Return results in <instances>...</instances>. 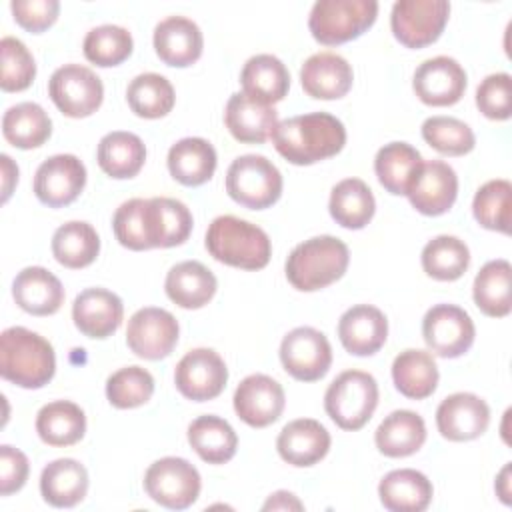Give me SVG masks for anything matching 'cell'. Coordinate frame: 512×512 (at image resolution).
Masks as SVG:
<instances>
[{
    "mask_svg": "<svg viewBox=\"0 0 512 512\" xmlns=\"http://www.w3.org/2000/svg\"><path fill=\"white\" fill-rule=\"evenodd\" d=\"M270 138L284 160L310 166L336 156L344 148L346 128L328 112H310L278 122Z\"/></svg>",
    "mask_w": 512,
    "mask_h": 512,
    "instance_id": "cell-1",
    "label": "cell"
},
{
    "mask_svg": "<svg viewBox=\"0 0 512 512\" xmlns=\"http://www.w3.org/2000/svg\"><path fill=\"white\" fill-rule=\"evenodd\" d=\"M54 372L56 356L46 338L24 326H10L0 334V374L4 380L36 390L48 384Z\"/></svg>",
    "mask_w": 512,
    "mask_h": 512,
    "instance_id": "cell-2",
    "label": "cell"
},
{
    "mask_svg": "<svg viewBox=\"0 0 512 512\" xmlns=\"http://www.w3.org/2000/svg\"><path fill=\"white\" fill-rule=\"evenodd\" d=\"M204 244L214 260L242 270H262L272 256L268 234L260 226L232 214L210 222Z\"/></svg>",
    "mask_w": 512,
    "mask_h": 512,
    "instance_id": "cell-3",
    "label": "cell"
},
{
    "mask_svg": "<svg viewBox=\"0 0 512 512\" xmlns=\"http://www.w3.org/2000/svg\"><path fill=\"white\" fill-rule=\"evenodd\" d=\"M348 246L336 236H314L290 252L286 258V278L300 292L322 290L340 280L348 268Z\"/></svg>",
    "mask_w": 512,
    "mask_h": 512,
    "instance_id": "cell-4",
    "label": "cell"
},
{
    "mask_svg": "<svg viewBox=\"0 0 512 512\" xmlns=\"http://www.w3.org/2000/svg\"><path fill=\"white\" fill-rule=\"evenodd\" d=\"M376 16V0H318L310 10L308 28L316 42L338 46L364 34Z\"/></svg>",
    "mask_w": 512,
    "mask_h": 512,
    "instance_id": "cell-5",
    "label": "cell"
},
{
    "mask_svg": "<svg viewBox=\"0 0 512 512\" xmlns=\"http://www.w3.org/2000/svg\"><path fill=\"white\" fill-rule=\"evenodd\" d=\"M378 406V382L362 370L338 374L324 394V410L342 430H360Z\"/></svg>",
    "mask_w": 512,
    "mask_h": 512,
    "instance_id": "cell-6",
    "label": "cell"
},
{
    "mask_svg": "<svg viewBox=\"0 0 512 512\" xmlns=\"http://www.w3.org/2000/svg\"><path fill=\"white\" fill-rule=\"evenodd\" d=\"M226 192L244 208L264 210L282 196V174L266 156L244 154L228 166Z\"/></svg>",
    "mask_w": 512,
    "mask_h": 512,
    "instance_id": "cell-7",
    "label": "cell"
},
{
    "mask_svg": "<svg viewBox=\"0 0 512 512\" xmlns=\"http://www.w3.org/2000/svg\"><path fill=\"white\" fill-rule=\"evenodd\" d=\"M200 472L186 458L166 456L152 462L144 474L146 494L168 510H184L200 496Z\"/></svg>",
    "mask_w": 512,
    "mask_h": 512,
    "instance_id": "cell-8",
    "label": "cell"
},
{
    "mask_svg": "<svg viewBox=\"0 0 512 512\" xmlns=\"http://www.w3.org/2000/svg\"><path fill=\"white\" fill-rule=\"evenodd\" d=\"M448 16L446 0H398L390 12V28L402 46L424 48L440 38Z\"/></svg>",
    "mask_w": 512,
    "mask_h": 512,
    "instance_id": "cell-9",
    "label": "cell"
},
{
    "mask_svg": "<svg viewBox=\"0 0 512 512\" xmlns=\"http://www.w3.org/2000/svg\"><path fill=\"white\" fill-rule=\"evenodd\" d=\"M48 96L64 116L86 118L100 108L104 86L94 70L80 64H64L52 72Z\"/></svg>",
    "mask_w": 512,
    "mask_h": 512,
    "instance_id": "cell-10",
    "label": "cell"
},
{
    "mask_svg": "<svg viewBox=\"0 0 512 512\" xmlns=\"http://www.w3.org/2000/svg\"><path fill=\"white\" fill-rule=\"evenodd\" d=\"M280 362L292 378L300 382H316L330 370L332 346L320 330L298 326L282 338Z\"/></svg>",
    "mask_w": 512,
    "mask_h": 512,
    "instance_id": "cell-11",
    "label": "cell"
},
{
    "mask_svg": "<svg viewBox=\"0 0 512 512\" xmlns=\"http://www.w3.org/2000/svg\"><path fill=\"white\" fill-rule=\"evenodd\" d=\"M476 328L470 314L456 304H436L422 320V338L440 358H458L474 344Z\"/></svg>",
    "mask_w": 512,
    "mask_h": 512,
    "instance_id": "cell-12",
    "label": "cell"
},
{
    "mask_svg": "<svg viewBox=\"0 0 512 512\" xmlns=\"http://www.w3.org/2000/svg\"><path fill=\"white\" fill-rule=\"evenodd\" d=\"M228 382V368L212 348H194L186 352L174 370L178 392L192 402H206L222 394Z\"/></svg>",
    "mask_w": 512,
    "mask_h": 512,
    "instance_id": "cell-13",
    "label": "cell"
},
{
    "mask_svg": "<svg viewBox=\"0 0 512 512\" xmlns=\"http://www.w3.org/2000/svg\"><path fill=\"white\" fill-rule=\"evenodd\" d=\"M178 334V320L168 310L146 306L130 316L126 344L138 358L162 360L174 350Z\"/></svg>",
    "mask_w": 512,
    "mask_h": 512,
    "instance_id": "cell-14",
    "label": "cell"
},
{
    "mask_svg": "<svg viewBox=\"0 0 512 512\" xmlns=\"http://www.w3.org/2000/svg\"><path fill=\"white\" fill-rule=\"evenodd\" d=\"M84 186L86 166L74 154H54L46 158L34 174V194L50 208L72 204L82 194Z\"/></svg>",
    "mask_w": 512,
    "mask_h": 512,
    "instance_id": "cell-15",
    "label": "cell"
},
{
    "mask_svg": "<svg viewBox=\"0 0 512 512\" xmlns=\"http://www.w3.org/2000/svg\"><path fill=\"white\" fill-rule=\"evenodd\" d=\"M234 412L252 428L274 424L286 406L284 388L278 380L266 374L246 376L234 390Z\"/></svg>",
    "mask_w": 512,
    "mask_h": 512,
    "instance_id": "cell-16",
    "label": "cell"
},
{
    "mask_svg": "<svg viewBox=\"0 0 512 512\" xmlns=\"http://www.w3.org/2000/svg\"><path fill=\"white\" fill-rule=\"evenodd\" d=\"M406 196L420 214L440 216L456 202L458 176L448 162L426 160L412 178Z\"/></svg>",
    "mask_w": 512,
    "mask_h": 512,
    "instance_id": "cell-17",
    "label": "cell"
},
{
    "mask_svg": "<svg viewBox=\"0 0 512 512\" xmlns=\"http://www.w3.org/2000/svg\"><path fill=\"white\" fill-rule=\"evenodd\" d=\"M468 76L462 64L450 56L424 60L412 78V88L420 102L428 106H452L466 92Z\"/></svg>",
    "mask_w": 512,
    "mask_h": 512,
    "instance_id": "cell-18",
    "label": "cell"
},
{
    "mask_svg": "<svg viewBox=\"0 0 512 512\" xmlns=\"http://www.w3.org/2000/svg\"><path fill=\"white\" fill-rule=\"evenodd\" d=\"M490 424L488 404L472 392L446 396L436 408L438 432L450 442H468L486 432Z\"/></svg>",
    "mask_w": 512,
    "mask_h": 512,
    "instance_id": "cell-19",
    "label": "cell"
},
{
    "mask_svg": "<svg viewBox=\"0 0 512 512\" xmlns=\"http://www.w3.org/2000/svg\"><path fill=\"white\" fill-rule=\"evenodd\" d=\"M124 318V304L118 294L106 288H86L72 304L74 326L88 338L104 340L112 336Z\"/></svg>",
    "mask_w": 512,
    "mask_h": 512,
    "instance_id": "cell-20",
    "label": "cell"
},
{
    "mask_svg": "<svg viewBox=\"0 0 512 512\" xmlns=\"http://www.w3.org/2000/svg\"><path fill=\"white\" fill-rule=\"evenodd\" d=\"M338 338L352 356H372L388 338V320L380 308L356 304L340 316Z\"/></svg>",
    "mask_w": 512,
    "mask_h": 512,
    "instance_id": "cell-21",
    "label": "cell"
},
{
    "mask_svg": "<svg viewBox=\"0 0 512 512\" xmlns=\"http://www.w3.org/2000/svg\"><path fill=\"white\" fill-rule=\"evenodd\" d=\"M154 50L158 58L176 68L192 66L204 48L200 26L186 16H168L154 28Z\"/></svg>",
    "mask_w": 512,
    "mask_h": 512,
    "instance_id": "cell-22",
    "label": "cell"
},
{
    "mask_svg": "<svg viewBox=\"0 0 512 512\" xmlns=\"http://www.w3.org/2000/svg\"><path fill=\"white\" fill-rule=\"evenodd\" d=\"M352 82V66L334 52L312 54L300 68V84L316 100H338L350 92Z\"/></svg>",
    "mask_w": 512,
    "mask_h": 512,
    "instance_id": "cell-23",
    "label": "cell"
},
{
    "mask_svg": "<svg viewBox=\"0 0 512 512\" xmlns=\"http://www.w3.org/2000/svg\"><path fill=\"white\" fill-rule=\"evenodd\" d=\"M330 442V432L318 420L298 418L280 430L276 438V450L284 462L306 468L314 466L328 454Z\"/></svg>",
    "mask_w": 512,
    "mask_h": 512,
    "instance_id": "cell-24",
    "label": "cell"
},
{
    "mask_svg": "<svg viewBox=\"0 0 512 512\" xmlns=\"http://www.w3.org/2000/svg\"><path fill=\"white\" fill-rule=\"evenodd\" d=\"M224 122L238 142L262 144L272 136L278 124V112L274 106L262 104L244 92H236L226 102Z\"/></svg>",
    "mask_w": 512,
    "mask_h": 512,
    "instance_id": "cell-25",
    "label": "cell"
},
{
    "mask_svg": "<svg viewBox=\"0 0 512 512\" xmlns=\"http://www.w3.org/2000/svg\"><path fill=\"white\" fill-rule=\"evenodd\" d=\"M14 302L32 316L56 314L64 302L62 282L42 266H28L12 280Z\"/></svg>",
    "mask_w": 512,
    "mask_h": 512,
    "instance_id": "cell-26",
    "label": "cell"
},
{
    "mask_svg": "<svg viewBox=\"0 0 512 512\" xmlns=\"http://www.w3.org/2000/svg\"><path fill=\"white\" fill-rule=\"evenodd\" d=\"M192 224V214L184 202L166 196L146 200L150 248H172L184 244L192 232Z\"/></svg>",
    "mask_w": 512,
    "mask_h": 512,
    "instance_id": "cell-27",
    "label": "cell"
},
{
    "mask_svg": "<svg viewBox=\"0 0 512 512\" xmlns=\"http://www.w3.org/2000/svg\"><path fill=\"white\" fill-rule=\"evenodd\" d=\"M218 288L216 276L198 260L174 264L164 280L166 296L180 308L198 310L206 306Z\"/></svg>",
    "mask_w": 512,
    "mask_h": 512,
    "instance_id": "cell-28",
    "label": "cell"
},
{
    "mask_svg": "<svg viewBox=\"0 0 512 512\" xmlns=\"http://www.w3.org/2000/svg\"><path fill=\"white\" fill-rule=\"evenodd\" d=\"M378 496L390 512H422L430 506L434 488L426 474L414 468H400L380 480Z\"/></svg>",
    "mask_w": 512,
    "mask_h": 512,
    "instance_id": "cell-29",
    "label": "cell"
},
{
    "mask_svg": "<svg viewBox=\"0 0 512 512\" xmlns=\"http://www.w3.org/2000/svg\"><path fill=\"white\" fill-rule=\"evenodd\" d=\"M168 172L184 186H202L214 176L218 158L214 146L198 136L178 140L168 150Z\"/></svg>",
    "mask_w": 512,
    "mask_h": 512,
    "instance_id": "cell-30",
    "label": "cell"
},
{
    "mask_svg": "<svg viewBox=\"0 0 512 512\" xmlns=\"http://www.w3.org/2000/svg\"><path fill=\"white\" fill-rule=\"evenodd\" d=\"M242 92L262 104L284 100L290 90V72L278 56L256 54L246 60L240 72Z\"/></svg>",
    "mask_w": 512,
    "mask_h": 512,
    "instance_id": "cell-31",
    "label": "cell"
},
{
    "mask_svg": "<svg viewBox=\"0 0 512 512\" xmlns=\"http://www.w3.org/2000/svg\"><path fill=\"white\" fill-rule=\"evenodd\" d=\"M88 492V472L74 458H58L40 474V494L54 508H72Z\"/></svg>",
    "mask_w": 512,
    "mask_h": 512,
    "instance_id": "cell-32",
    "label": "cell"
},
{
    "mask_svg": "<svg viewBox=\"0 0 512 512\" xmlns=\"http://www.w3.org/2000/svg\"><path fill=\"white\" fill-rule=\"evenodd\" d=\"M376 448L388 458H404L418 452L426 442V424L412 410L390 412L374 432Z\"/></svg>",
    "mask_w": 512,
    "mask_h": 512,
    "instance_id": "cell-33",
    "label": "cell"
},
{
    "mask_svg": "<svg viewBox=\"0 0 512 512\" xmlns=\"http://www.w3.org/2000/svg\"><path fill=\"white\" fill-rule=\"evenodd\" d=\"M96 160L102 172L110 178H134L146 162V146L140 136L124 130H114L100 138Z\"/></svg>",
    "mask_w": 512,
    "mask_h": 512,
    "instance_id": "cell-34",
    "label": "cell"
},
{
    "mask_svg": "<svg viewBox=\"0 0 512 512\" xmlns=\"http://www.w3.org/2000/svg\"><path fill=\"white\" fill-rule=\"evenodd\" d=\"M438 366L430 352L408 348L392 362V380L396 390L410 400H424L432 396L438 386Z\"/></svg>",
    "mask_w": 512,
    "mask_h": 512,
    "instance_id": "cell-35",
    "label": "cell"
},
{
    "mask_svg": "<svg viewBox=\"0 0 512 512\" xmlns=\"http://www.w3.org/2000/svg\"><path fill=\"white\" fill-rule=\"evenodd\" d=\"M36 432L48 446H72L84 438V410L70 400L48 402L36 414Z\"/></svg>",
    "mask_w": 512,
    "mask_h": 512,
    "instance_id": "cell-36",
    "label": "cell"
},
{
    "mask_svg": "<svg viewBox=\"0 0 512 512\" xmlns=\"http://www.w3.org/2000/svg\"><path fill=\"white\" fill-rule=\"evenodd\" d=\"M512 266L498 258L486 262L474 278L472 296L478 310L490 318H504L512 310Z\"/></svg>",
    "mask_w": 512,
    "mask_h": 512,
    "instance_id": "cell-37",
    "label": "cell"
},
{
    "mask_svg": "<svg viewBox=\"0 0 512 512\" xmlns=\"http://www.w3.org/2000/svg\"><path fill=\"white\" fill-rule=\"evenodd\" d=\"M328 210L334 222L342 228L360 230L372 220L376 212V200L364 180L344 178L332 188Z\"/></svg>",
    "mask_w": 512,
    "mask_h": 512,
    "instance_id": "cell-38",
    "label": "cell"
},
{
    "mask_svg": "<svg viewBox=\"0 0 512 512\" xmlns=\"http://www.w3.org/2000/svg\"><path fill=\"white\" fill-rule=\"evenodd\" d=\"M188 442L192 450L208 464H224L234 458L238 436L234 428L220 416L204 414L190 422Z\"/></svg>",
    "mask_w": 512,
    "mask_h": 512,
    "instance_id": "cell-39",
    "label": "cell"
},
{
    "mask_svg": "<svg viewBox=\"0 0 512 512\" xmlns=\"http://www.w3.org/2000/svg\"><path fill=\"white\" fill-rule=\"evenodd\" d=\"M2 134L12 146L20 150H32L50 138L52 120L40 104L20 102L4 112Z\"/></svg>",
    "mask_w": 512,
    "mask_h": 512,
    "instance_id": "cell-40",
    "label": "cell"
},
{
    "mask_svg": "<svg viewBox=\"0 0 512 512\" xmlns=\"http://www.w3.org/2000/svg\"><path fill=\"white\" fill-rule=\"evenodd\" d=\"M422 162L420 152L408 142H390L376 152L374 172L386 192L406 196L408 186Z\"/></svg>",
    "mask_w": 512,
    "mask_h": 512,
    "instance_id": "cell-41",
    "label": "cell"
},
{
    "mask_svg": "<svg viewBox=\"0 0 512 512\" xmlns=\"http://www.w3.org/2000/svg\"><path fill=\"white\" fill-rule=\"evenodd\" d=\"M100 252V238L92 224L72 220L56 228L52 236V256L58 264L78 270L90 266Z\"/></svg>",
    "mask_w": 512,
    "mask_h": 512,
    "instance_id": "cell-42",
    "label": "cell"
},
{
    "mask_svg": "<svg viewBox=\"0 0 512 512\" xmlns=\"http://www.w3.org/2000/svg\"><path fill=\"white\" fill-rule=\"evenodd\" d=\"M424 272L440 282L458 280L470 266V250L458 236L440 234L426 242L420 254Z\"/></svg>",
    "mask_w": 512,
    "mask_h": 512,
    "instance_id": "cell-43",
    "label": "cell"
},
{
    "mask_svg": "<svg viewBox=\"0 0 512 512\" xmlns=\"http://www.w3.org/2000/svg\"><path fill=\"white\" fill-rule=\"evenodd\" d=\"M126 100L136 116L154 120L166 116L174 108L176 94L168 78L156 72H144L128 84Z\"/></svg>",
    "mask_w": 512,
    "mask_h": 512,
    "instance_id": "cell-44",
    "label": "cell"
},
{
    "mask_svg": "<svg viewBox=\"0 0 512 512\" xmlns=\"http://www.w3.org/2000/svg\"><path fill=\"white\" fill-rule=\"evenodd\" d=\"M512 184L504 178L488 180L482 184L472 200V212L476 222L494 232L510 234V212H512Z\"/></svg>",
    "mask_w": 512,
    "mask_h": 512,
    "instance_id": "cell-45",
    "label": "cell"
},
{
    "mask_svg": "<svg viewBox=\"0 0 512 512\" xmlns=\"http://www.w3.org/2000/svg\"><path fill=\"white\" fill-rule=\"evenodd\" d=\"M84 56L88 62L108 68L122 64L134 48L132 34L116 24H102L92 28L84 38Z\"/></svg>",
    "mask_w": 512,
    "mask_h": 512,
    "instance_id": "cell-46",
    "label": "cell"
},
{
    "mask_svg": "<svg viewBox=\"0 0 512 512\" xmlns=\"http://www.w3.org/2000/svg\"><path fill=\"white\" fill-rule=\"evenodd\" d=\"M422 138L444 156H464L474 150L472 128L454 116H430L422 124Z\"/></svg>",
    "mask_w": 512,
    "mask_h": 512,
    "instance_id": "cell-47",
    "label": "cell"
},
{
    "mask_svg": "<svg viewBox=\"0 0 512 512\" xmlns=\"http://www.w3.org/2000/svg\"><path fill=\"white\" fill-rule=\"evenodd\" d=\"M154 394V378L142 366H124L108 376L106 398L114 408L128 410L146 404Z\"/></svg>",
    "mask_w": 512,
    "mask_h": 512,
    "instance_id": "cell-48",
    "label": "cell"
},
{
    "mask_svg": "<svg viewBox=\"0 0 512 512\" xmlns=\"http://www.w3.org/2000/svg\"><path fill=\"white\" fill-rule=\"evenodd\" d=\"M0 88L4 92L26 90L36 76V62L26 44L14 36L0 40Z\"/></svg>",
    "mask_w": 512,
    "mask_h": 512,
    "instance_id": "cell-49",
    "label": "cell"
},
{
    "mask_svg": "<svg viewBox=\"0 0 512 512\" xmlns=\"http://www.w3.org/2000/svg\"><path fill=\"white\" fill-rule=\"evenodd\" d=\"M112 230L116 240L128 250H150L146 230V200L130 198L122 202L112 218Z\"/></svg>",
    "mask_w": 512,
    "mask_h": 512,
    "instance_id": "cell-50",
    "label": "cell"
},
{
    "mask_svg": "<svg viewBox=\"0 0 512 512\" xmlns=\"http://www.w3.org/2000/svg\"><path fill=\"white\" fill-rule=\"evenodd\" d=\"M512 78L508 72L486 76L476 88V106L490 120H508L512 116Z\"/></svg>",
    "mask_w": 512,
    "mask_h": 512,
    "instance_id": "cell-51",
    "label": "cell"
},
{
    "mask_svg": "<svg viewBox=\"0 0 512 512\" xmlns=\"http://www.w3.org/2000/svg\"><path fill=\"white\" fill-rule=\"evenodd\" d=\"M10 10L14 20L28 32H44L50 28L60 12L58 0H12Z\"/></svg>",
    "mask_w": 512,
    "mask_h": 512,
    "instance_id": "cell-52",
    "label": "cell"
},
{
    "mask_svg": "<svg viewBox=\"0 0 512 512\" xmlns=\"http://www.w3.org/2000/svg\"><path fill=\"white\" fill-rule=\"evenodd\" d=\"M30 464L22 450L8 444L0 446V494L10 496L18 492L28 480Z\"/></svg>",
    "mask_w": 512,
    "mask_h": 512,
    "instance_id": "cell-53",
    "label": "cell"
},
{
    "mask_svg": "<svg viewBox=\"0 0 512 512\" xmlns=\"http://www.w3.org/2000/svg\"><path fill=\"white\" fill-rule=\"evenodd\" d=\"M262 510H304V504L288 490H278L268 496L262 504Z\"/></svg>",
    "mask_w": 512,
    "mask_h": 512,
    "instance_id": "cell-54",
    "label": "cell"
},
{
    "mask_svg": "<svg viewBox=\"0 0 512 512\" xmlns=\"http://www.w3.org/2000/svg\"><path fill=\"white\" fill-rule=\"evenodd\" d=\"M2 162V202H8L16 182H18V166L12 162L8 154L0 156Z\"/></svg>",
    "mask_w": 512,
    "mask_h": 512,
    "instance_id": "cell-55",
    "label": "cell"
},
{
    "mask_svg": "<svg viewBox=\"0 0 512 512\" xmlns=\"http://www.w3.org/2000/svg\"><path fill=\"white\" fill-rule=\"evenodd\" d=\"M496 492L504 504H510V462L500 470L496 480Z\"/></svg>",
    "mask_w": 512,
    "mask_h": 512,
    "instance_id": "cell-56",
    "label": "cell"
}]
</instances>
